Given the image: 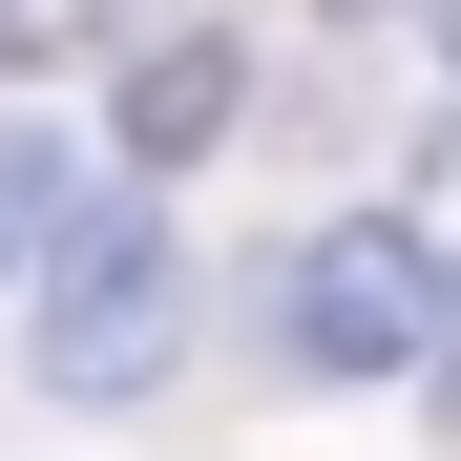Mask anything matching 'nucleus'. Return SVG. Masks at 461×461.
Masks as SVG:
<instances>
[{"mask_svg": "<svg viewBox=\"0 0 461 461\" xmlns=\"http://www.w3.org/2000/svg\"><path fill=\"white\" fill-rule=\"evenodd\" d=\"M85 210H105L85 147H63V126H0V273H22V294H42V252H63Z\"/></svg>", "mask_w": 461, "mask_h": 461, "instance_id": "obj_4", "label": "nucleus"}, {"mask_svg": "<svg viewBox=\"0 0 461 461\" xmlns=\"http://www.w3.org/2000/svg\"><path fill=\"white\" fill-rule=\"evenodd\" d=\"M420 22H440V63H461V0H420Z\"/></svg>", "mask_w": 461, "mask_h": 461, "instance_id": "obj_6", "label": "nucleus"}, {"mask_svg": "<svg viewBox=\"0 0 461 461\" xmlns=\"http://www.w3.org/2000/svg\"><path fill=\"white\" fill-rule=\"evenodd\" d=\"M230 105H252V42L168 22V42H126V63H105V147H85V168H126V210H147L168 168H210V147H230Z\"/></svg>", "mask_w": 461, "mask_h": 461, "instance_id": "obj_3", "label": "nucleus"}, {"mask_svg": "<svg viewBox=\"0 0 461 461\" xmlns=\"http://www.w3.org/2000/svg\"><path fill=\"white\" fill-rule=\"evenodd\" d=\"M168 336H189V252H168V210L105 189V210L42 252V336H22V377H42V399H147Z\"/></svg>", "mask_w": 461, "mask_h": 461, "instance_id": "obj_1", "label": "nucleus"}, {"mask_svg": "<svg viewBox=\"0 0 461 461\" xmlns=\"http://www.w3.org/2000/svg\"><path fill=\"white\" fill-rule=\"evenodd\" d=\"M273 357L294 377H420L440 357V252H420L399 210L294 230V252H273Z\"/></svg>", "mask_w": 461, "mask_h": 461, "instance_id": "obj_2", "label": "nucleus"}, {"mask_svg": "<svg viewBox=\"0 0 461 461\" xmlns=\"http://www.w3.org/2000/svg\"><path fill=\"white\" fill-rule=\"evenodd\" d=\"M336 22H399V0H336Z\"/></svg>", "mask_w": 461, "mask_h": 461, "instance_id": "obj_7", "label": "nucleus"}, {"mask_svg": "<svg viewBox=\"0 0 461 461\" xmlns=\"http://www.w3.org/2000/svg\"><path fill=\"white\" fill-rule=\"evenodd\" d=\"M147 0H0V85H42V63H126Z\"/></svg>", "mask_w": 461, "mask_h": 461, "instance_id": "obj_5", "label": "nucleus"}]
</instances>
